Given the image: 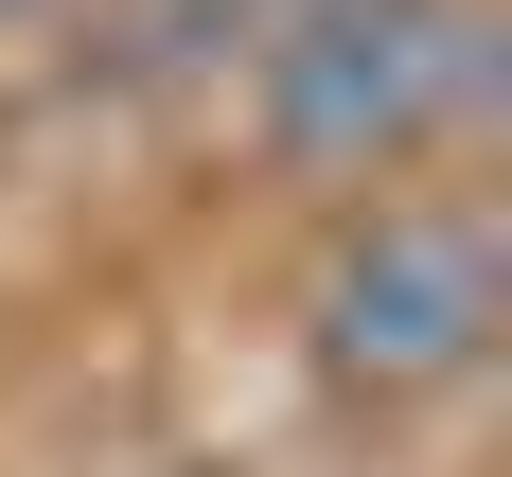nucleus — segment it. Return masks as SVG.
<instances>
[{
    "instance_id": "1",
    "label": "nucleus",
    "mask_w": 512,
    "mask_h": 477,
    "mask_svg": "<svg viewBox=\"0 0 512 477\" xmlns=\"http://www.w3.org/2000/svg\"><path fill=\"white\" fill-rule=\"evenodd\" d=\"M495 89H512L495 0H301L248 53V106H265V142L301 177H389V159L495 124Z\"/></svg>"
},
{
    "instance_id": "2",
    "label": "nucleus",
    "mask_w": 512,
    "mask_h": 477,
    "mask_svg": "<svg viewBox=\"0 0 512 477\" xmlns=\"http://www.w3.org/2000/svg\"><path fill=\"white\" fill-rule=\"evenodd\" d=\"M495 318H512V248H495V212L477 195H371L354 230H336V265H318V371L336 389H371V407H424V389H460L477 354H495Z\"/></svg>"
},
{
    "instance_id": "3",
    "label": "nucleus",
    "mask_w": 512,
    "mask_h": 477,
    "mask_svg": "<svg viewBox=\"0 0 512 477\" xmlns=\"http://www.w3.org/2000/svg\"><path fill=\"white\" fill-rule=\"evenodd\" d=\"M265 18H301V0H142L124 53L142 71H230V53H265Z\"/></svg>"
},
{
    "instance_id": "4",
    "label": "nucleus",
    "mask_w": 512,
    "mask_h": 477,
    "mask_svg": "<svg viewBox=\"0 0 512 477\" xmlns=\"http://www.w3.org/2000/svg\"><path fill=\"white\" fill-rule=\"evenodd\" d=\"M0 18H36V0H0Z\"/></svg>"
}]
</instances>
